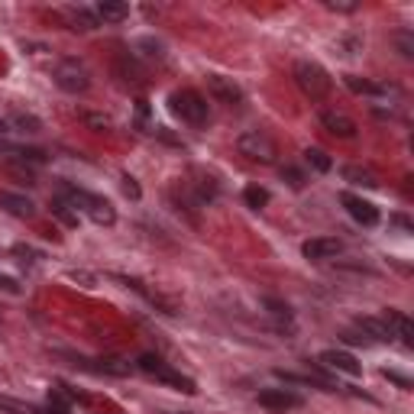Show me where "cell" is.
<instances>
[{
	"label": "cell",
	"instance_id": "obj_1",
	"mask_svg": "<svg viewBox=\"0 0 414 414\" xmlns=\"http://www.w3.org/2000/svg\"><path fill=\"white\" fill-rule=\"evenodd\" d=\"M62 197L75 207L78 214H85L88 220H94L98 227H113L117 224V211H113V204L100 195H91L85 188H75V185H62Z\"/></svg>",
	"mask_w": 414,
	"mask_h": 414
},
{
	"label": "cell",
	"instance_id": "obj_2",
	"mask_svg": "<svg viewBox=\"0 0 414 414\" xmlns=\"http://www.w3.org/2000/svg\"><path fill=\"white\" fill-rule=\"evenodd\" d=\"M169 110L175 113V117L182 120V123H188V127H204V123L211 120L207 100H204L197 91H191V88L172 91V98H169Z\"/></svg>",
	"mask_w": 414,
	"mask_h": 414
},
{
	"label": "cell",
	"instance_id": "obj_3",
	"mask_svg": "<svg viewBox=\"0 0 414 414\" xmlns=\"http://www.w3.org/2000/svg\"><path fill=\"white\" fill-rule=\"evenodd\" d=\"M136 369L146 372V376H152V379H159V382H165V385L178 388V392H185V395H195V392H197L195 379L182 376L178 369H172L169 363H162V359H159V356H152V353H143V356L136 359Z\"/></svg>",
	"mask_w": 414,
	"mask_h": 414
},
{
	"label": "cell",
	"instance_id": "obj_4",
	"mask_svg": "<svg viewBox=\"0 0 414 414\" xmlns=\"http://www.w3.org/2000/svg\"><path fill=\"white\" fill-rule=\"evenodd\" d=\"M237 149L239 155H246L249 162H259V165H275V159H279L275 140L269 133H262V130H246L237 140Z\"/></svg>",
	"mask_w": 414,
	"mask_h": 414
},
{
	"label": "cell",
	"instance_id": "obj_5",
	"mask_svg": "<svg viewBox=\"0 0 414 414\" xmlns=\"http://www.w3.org/2000/svg\"><path fill=\"white\" fill-rule=\"evenodd\" d=\"M295 85L301 88L304 98L324 100L330 94V85H333V81H330V75L317 62H308V58H304V62L295 65Z\"/></svg>",
	"mask_w": 414,
	"mask_h": 414
},
{
	"label": "cell",
	"instance_id": "obj_6",
	"mask_svg": "<svg viewBox=\"0 0 414 414\" xmlns=\"http://www.w3.org/2000/svg\"><path fill=\"white\" fill-rule=\"evenodd\" d=\"M52 78H56V85L62 88L65 94H85L88 88H91V75H88V68L81 62H75V58L58 62L56 71H52Z\"/></svg>",
	"mask_w": 414,
	"mask_h": 414
},
{
	"label": "cell",
	"instance_id": "obj_7",
	"mask_svg": "<svg viewBox=\"0 0 414 414\" xmlns=\"http://www.w3.org/2000/svg\"><path fill=\"white\" fill-rule=\"evenodd\" d=\"M117 279L123 281V285H127V288H133L136 295H143V298H146L149 304H152L155 311H162V314H169V317H178V314H182V311H178V304L172 301L169 295H162V291H155V288H149L146 281H140V279H130V275H117Z\"/></svg>",
	"mask_w": 414,
	"mask_h": 414
},
{
	"label": "cell",
	"instance_id": "obj_8",
	"mask_svg": "<svg viewBox=\"0 0 414 414\" xmlns=\"http://www.w3.org/2000/svg\"><path fill=\"white\" fill-rule=\"evenodd\" d=\"M259 405L272 414H285V411H295V408L304 405V398L291 388H262L259 392Z\"/></svg>",
	"mask_w": 414,
	"mask_h": 414
},
{
	"label": "cell",
	"instance_id": "obj_9",
	"mask_svg": "<svg viewBox=\"0 0 414 414\" xmlns=\"http://www.w3.org/2000/svg\"><path fill=\"white\" fill-rule=\"evenodd\" d=\"M207 91L217 104H227V107H237L243 104V88L233 81V78H224V75H207Z\"/></svg>",
	"mask_w": 414,
	"mask_h": 414
},
{
	"label": "cell",
	"instance_id": "obj_10",
	"mask_svg": "<svg viewBox=\"0 0 414 414\" xmlns=\"http://www.w3.org/2000/svg\"><path fill=\"white\" fill-rule=\"evenodd\" d=\"M321 127L327 130V133L340 136V140H356V130H359L356 120L343 110H321Z\"/></svg>",
	"mask_w": 414,
	"mask_h": 414
},
{
	"label": "cell",
	"instance_id": "obj_11",
	"mask_svg": "<svg viewBox=\"0 0 414 414\" xmlns=\"http://www.w3.org/2000/svg\"><path fill=\"white\" fill-rule=\"evenodd\" d=\"M340 201H343L346 214H350L356 224H363V227L379 224V207H376L372 201H363V197H356V195H340Z\"/></svg>",
	"mask_w": 414,
	"mask_h": 414
},
{
	"label": "cell",
	"instance_id": "obj_12",
	"mask_svg": "<svg viewBox=\"0 0 414 414\" xmlns=\"http://www.w3.org/2000/svg\"><path fill=\"white\" fill-rule=\"evenodd\" d=\"M340 249H343V243H340L337 237H317V239H308V243L301 246L304 259L311 262H324V259H337Z\"/></svg>",
	"mask_w": 414,
	"mask_h": 414
},
{
	"label": "cell",
	"instance_id": "obj_13",
	"mask_svg": "<svg viewBox=\"0 0 414 414\" xmlns=\"http://www.w3.org/2000/svg\"><path fill=\"white\" fill-rule=\"evenodd\" d=\"M321 363L330 366L333 372L350 376V379H359V376H363V366H359L356 356H353V353H346V350H327V353H321Z\"/></svg>",
	"mask_w": 414,
	"mask_h": 414
},
{
	"label": "cell",
	"instance_id": "obj_14",
	"mask_svg": "<svg viewBox=\"0 0 414 414\" xmlns=\"http://www.w3.org/2000/svg\"><path fill=\"white\" fill-rule=\"evenodd\" d=\"M356 330L363 333L369 343H392V330H388V324L382 321V317H356Z\"/></svg>",
	"mask_w": 414,
	"mask_h": 414
},
{
	"label": "cell",
	"instance_id": "obj_15",
	"mask_svg": "<svg viewBox=\"0 0 414 414\" xmlns=\"http://www.w3.org/2000/svg\"><path fill=\"white\" fill-rule=\"evenodd\" d=\"M0 207H4L7 214H14V217H20V220L36 217V204L29 201L26 195H16V191H0Z\"/></svg>",
	"mask_w": 414,
	"mask_h": 414
},
{
	"label": "cell",
	"instance_id": "obj_16",
	"mask_svg": "<svg viewBox=\"0 0 414 414\" xmlns=\"http://www.w3.org/2000/svg\"><path fill=\"white\" fill-rule=\"evenodd\" d=\"M385 324H388V330H392V337H398L401 343L411 350V346H414V324H411V317H408L405 311L388 308L385 311Z\"/></svg>",
	"mask_w": 414,
	"mask_h": 414
},
{
	"label": "cell",
	"instance_id": "obj_17",
	"mask_svg": "<svg viewBox=\"0 0 414 414\" xmlns=\"http://www.w3.org/2000/svg\"><path fill=\"white\" fill-rule=\"evenodd\" d=\"M343 182L353 185V188H379V178L376 172L366 169V165H343Z\"/></svg>",
	"mask_w": 414,
	"mask_h": 414
},
{
	"label": "cell",
	"instance_id": "obj_18",
	"mask_svg": "<svg viewBox=\"0 0 414 414\" xmlns=\"http://www.w3.org/2000/svg\"><path fill=\"white\" fill-rule=\"evenodd\" d=\"M343 85L353 94H366V98H382V94H388V85H379V81H369V78H359V75H346Z\"/></svg>",
	"mask_w": 414,
	"mask_h": 414
},
{
	"label": "cell",
	"instance_id": "obj_19",
	"mask_svg": "<svg viewBox=\"0 0 414 414\" xmlns=\"http://www.w3.org/2000/svg\"><path fill=\"white\" fill-rule=\"evenodd\" d=\"M94 14H98V20H104V23H123L130 16V7L127 4H113V0H100Z\"/></svg>",
	"mask_w": 414,
	"mask_h": 414
},
{
	"label": "cell",
	"instance_id": "obj_20",
	"mask_svg": "<svg viewBox=\"0 0 414 414\" xmlns=\"http://www.w3.org/2000/svg\"><path fill=\"white\" fill-rule=\"evenodd\" d=\"M4 172H7L10 178H16L20 185H36L33 165H26V162H20V159H7V162H4Z\"/></svg>",
	"mask_w": 414,
	"mask_h": 414
},
{
	"label": "cell",
	"instance_id": "obj_21",
	"mask_svg": "<svg viewBox=\"0 0 414 414\" xmlns=\"http://www.w3.org/2000/svg\"><path fill=\"white\" fill-rule=\"evenodd\" d=\"M52 217H56L58 224H65V227H78V217H81V214H78L65 197H56V201H52Z\"/></svg>",
	"mask_w": 414,
	"mask_h": 414
},
{
	"label": "cell",
	"instance_id": "obj_22",
	"mask_svg": "<svg viewBox=\"0 0 414 414\" xmlns=\"http://www.w3.org/2000/svg\"><path fill=\"white\" fill-rule=\"evenodd\" d=\"M262 308L281 324H291V308H288L281 298H272V295H262Z\"/></svg>",
	"mask_w": 414,
	"mask_h": 414
},
{
	"label": "cell",
	"instance_id": "obj_23",
	"mask_svg": "<svg viewBox=\"0 0 414 414\" xmlns=\"http://www.w3.org/2000/svg\"><path fill=\"white\" fill-rule=\"evenodd\" d=\"M78 398H85V395H78V392H71L68 385H52L49 388V405H58V408H68L71 401H78Z\"/></svg>",
	"mask_w": 414,
	"mask_h": 414
},
{
	"label": "cell",
	"instance_id": "obj_24",
	"mask_svg": "<svg viewBox=\"0 0 414 414\" xmlns=\"http://www.w3.org/2000/svg\"><path fill=\"white\" fill-rule=\"evenodd\" d=\"M392 43H395V49L401 52V58H414V33L411 29H398V33H392Z\"/></svg>",
	"mask_w": 414,
	"mask_h": 414
},
{
	"label": "cell",
	"instance_id": "obj_25",
	"mask_svg": "<svg viewBox=\"0 0 414 414\" xmlns=\"http://www.w3.org/2000/svg\"><path fill=\"white\" fill-rule=\"evenodd\" d=\"M269 197H272V195H269L266 188H259V185H249V188L243 191V201L249 204L253 211H262V207H266V204H269Z\"/></svg>",
	"mask_w": 414,
	"mask_h": 414
},
{
	"label": "cell",
	"instance_id": "obj_26",
	"mask_svg": "<svg viewBox=\"0 0 414 414\" xmlns=\"http://www.w3.org/2000/svg\"><path fill=\"white\" fill-rule=\"evenodd\" d=\"M10 127H16L20 133H39L43 123H39L33 113H14V117H10Z\"/></svg>",
	"mask_w": 414,
	"mask_h": 414
},
{
	"label": "cell",
	"instance_id": "obj_27",
	"mask_svg": "<svg viewBox=\"0 0 414 414\" xmlns=\"http://www.w3.org/2000/svg\"><path fill=\"white\" fill-rule=\"evenodd\" d=\"M98 372H107V376H130V363H123V359H98V366H94Z\"/></svg>",
	"mask_w": 414,
	"mask_h": 414
},
{
	"label": "cell",
	"instance_id": "obj_28",
	"mask_svg": "<svg viewBox=\"0 0 414 414\" xmlns=\"http://www.w3.org/2000/svg\"><path fill=\"white\" fill-rule=\"evenodd\" d=\"M304 159H308L317 172H330V165H333V162H330V155L324 152V149H317V146H311L308 152H304Z\"/></svg>",
	"mask_w": 414,
	"mask_h": 414
},
{
	"label": "cell",
	"instance_id": "obj_29",
	"mask_svg": "<svg viewBox=\"0 0 414 414\" xmlns=\"http://www.w3.org/2000/svg\"><path fill=\"white\" fill-rule=\"evenodd\" d=\"M68 16H71V23H78L75 29H98V16H94V14H88L85 7H75Z\"/></svg>",
	"mask_w": 414,
	"mask_h": 414
},
{
	"label": "cell",
	"instance_id": "obj_30",
	"mask_svg": "<svg viewBox=\"0 0 414 414\" xmlns=\"http://www.w3.org/2000/svg\"><path fill=\"white\" fill-rule=\"evenodd\" d=\"M81 117H85V123L91 130H98V133H104V130H113V120L104 117V113H81Z\"/></svg>",
	"mask_w": 414,
	"mask_h": 414
},
{
	"label": "cell",
	"instance_id": "obj_31",
	"mask_svg": "<svg viewBox=\"0 0 414 414\" xmlns=\"http://www.w3.org/2000/svg\"><path fill=\"white\" fill-rule=\"evenodd\" d=\"M324 7H327V10H337V14H356L359 4H356V0H327Z\"/></svg>",
	"mask_w": 414,
	"mask_h": 414
},
{
	"label": "cell",
	"instance_id": "obj_32",
	"mask_svg": "<svg viewBox=\"0 0 414 414\" xmlns=\"http://www.w3.org/2000/svg\"><path fill=\"white\" fill-rule=\"evenodd\" d=\"M382 376H385L388 382H395L401 392H411V379H408V376H401V372H395V369H382Z\"/></svg>",
	"mask_w": 414,
	"mask_h": 414
},
{
	"label": "cell",
	"instance_id": "obj_33",
	"mask_svg": "<svg viewBox=\"0 0 414 414\" xmlns=\"http://www.w3.org/2000/svg\"><path fill=\"white\" fill-rule=\"evenodd\" d=\"M281 178H285L291 188H301V185H304V175L295 169V165H285V169H281Z\"/></svg>",
	"mask_w": 414,
	"mask_h": 414
},
{
	"label": "cell",
	"instance_id": "obj_34",
	"mask_svg": "<svg viewBox=\"0 0 414 414\" xmlns=\"http://www.w3.org/2000/svg\"><path fill=\"white\" fill-rule=\"evenodd\" d=\"M14 256H23V262H36V259H43V253H36L33 246H26V243H16V246H14Z\"/></svg>",
	"mask_w": 414,
	"mask_h": 414
},
{
	"label": "cell",
	"instance_id": "obj_35",
	"mask_svg": "<svg viewBox=\"0 0 414 414\" xmlns=\"http://www.w3.org/2000/svg\"><path fill=\"white\" fill-rule=\"evenodd\" d=\"M340 340H343V343H350V346H369V340H366L359 330H343V333H340Z\"/></svg>",
	"mask_w": 414,
	"mask_h": 414
},
{
	"label": "cell",
	"instance_id": "obj_36",
	"mask_svg": "<svg viewBox=\"0 0 414 414\" xmlns=\"http://www.w3.org/2000/svg\"><path fill=\"white\" fill-rule=\"evenodd\" d=\"M0 288H4L7 295H20V281L10 279V275H0Z\"/></svg>",
	"mask_w": 414,
	"mask_h": 414
},
{
	"label": "cell",
	"instance_id": "obj_37",
	"mask_svg": "<svg viewBox=\"0 0 414 414\" xmlns=\"http://www.w3.org/2000/svg\"><path fill=\"white\" fill-rule=\"evenodd\" d=\"M123 191H127V195H130V197H133V201H136V197H140V185H136V178L123 175Z\"/></svg>",
	"mask_w": 414,
	"mask_h": 414
},
{
	"label": "cell",
	"instance_id": "obj_38",
	"mask_svg": "<svg viewBox=\"0 0 414 414\" xmlns=\"http://www.w3.org/2000/svg\"><path fill=\"white\" fill-rule=\"evenodd\" d=\"M392 224H398L401 230H411V220H408V217H401V214H395V217H392Z\"/></svg>",
	"mask_w": 414,
	"mask_h": 414
},
{
	"label": "cell",
	"instance_id": "obj_39",
	"mask_svg": "<svg viewBox=\"0 0 414 414\" xmlns=\"http://www.w3.org/2000/svg\"><path fill=\"white\" fill-rule=\"evenodd\" d=\"M46 414H71V411H68V408H58V405H49V408H46Z\"/></svg>",
	"mask_w": 414,
	"mask_h": 414
},
{
	"label": "cell",
	"instance_id": "obj_40",
	"mask_svg": "<svg viewBox=\"0 0 414 414\" xmlns=\"http://www.w3.org/2000/svg\"><path fill=\"white\" fill-rule=\"evenodd\" d=\"M4 133H10V120L0 117V136H4Z\"/></svg>",
	"mask_w": 414,
	"mask_h": 414
},
{
	"label": "cell",
	"instance_id": "obj_41",
	"mask_svg": "<svg viewBox=\"0 0 414 414\" xmlns=\"http://www.w3.org/2000/svg\"><path fill=\"white\" fill-rule=\"evenodd\" d=\"M169 414H195V411H169Z\"/></svg>",
	"mask_w": 414,
	"mask_h": 414
}]
</instances>
